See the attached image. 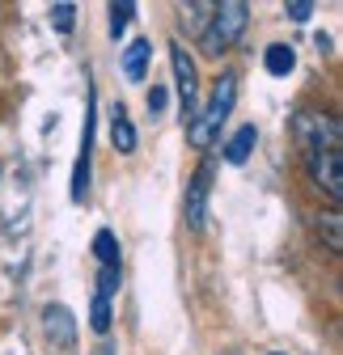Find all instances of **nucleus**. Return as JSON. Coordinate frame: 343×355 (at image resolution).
<instances>
[{
  "label": "nucleus",
  "instance_id": "7",
  "mask_svg": "<svg viewBox=\"0 0 343 355\" xmlns=\"http://www.w3.org/2000/svg\"><path fill=\"white\" fill-rule=\"evenodd\" d=\"M306 161H310V178L326 191V199L339 203L343 199V157L339 153H306Z\"/></svg>",
  "mask_w": 343,
  "mask_h": 355
},
{
  "label": "nucleus",
  "instance_id": "12",
  "mask_svg": "<svg viewBox=\"0 0 343 355\" xmlns=\"http://www.w3.org/2000/svg\"><path fill=\"white\" fill-rule=\"evenodd\" d=\"M263 68H267L271 76H288V72L296 68V51L284 47V42H271V47L263 51Z\"/></svg>",
  "mask_w": 343,
  "mask_h": 355
},
{
  "label": "nucleus",
  "instance_id": "13",
  "mask_svg": "<svg viewBox=\"0 0 343 355\" xmlns=\"http://www.w3.org/2000/svg\"><path fill=\"white\" fill-rule=\"evenodd\" d=\"M318 237L326 241V250H331V254H339V250H343V220H339V211L318 216Z\"/></svg>",
  "mask_w": 343,
  "mask_h": 355
},
{
  "label": "nucleus",
  "instance_id": "3",
  "mask_svg": "<svg viewBox=\"0 0 343 355\" xmlns=\"http://www.w3.org/2000/svg\"><path fill=\"white\" fill-rule=\"evenodd\" d=\"M169 68H174V94H178L183 123H191V119H195V110H199V102H203V94H199V68H195L191 51L183 47L178 38L169 42Z\"/></svg>",
  "mask_w": 343,
  "mask_h": 355
},
{
  "label": "nucleus",
  "instance_id": "2",
  "mask_svg": "<svg viewBox=\"0 0 343 355\" xmlns=\"http://www.w3.org/2000/svg\"><path fill=\"white\" fill-rule=\"evenodd\" d=\"M246 21H250V9L242 5V0H225V5H217L212 17H208V26H203V34H199L203 55L208 60H221L233 42L246 34Z\"/></svg>",
  "mask_w": 343,
  "mask_h": 355
},
{
  "label": "nucleus",
  "instance_id": "10",
  "mask_svg": "<svg viewBox=\"0 0 343 355\" xmlns=\"http://www.w3.org/2000/svg\"><path fill=\"white\" fill-rule=\"evenodd\" d=\"M254 144H259V127H254V123L237 127L233 136L225 140V161H229V165H246L250 153H254Z\"/></svg>",
  "mask_w": 343,
  "mask_h": 355
},
{
  "label": "nucleus",
  "instance_id": "19",
  "mask_svg": "<svg viewBox=\"0 0 343 355\" xmlns=\"http://www.w3.org/2000/svg\"><path fill=\"white\" fill-rule=\"evenodd\" d=\"M288 17L292 21H310L314 17V5H306V0H301V5H288Z\"/></svg>",
  "mask_w": 343,
  "mask_h": 355
},
{
  "label": "nucleus",
  "instance_id": "1",
  "mask_svg": "<svg viewBox=\"0 0 343 355\" xmlns=\"http://www.w3.org/2000/svg\"><path fill=\"white\" fill-rule=\"evenodd\" d=\"M233 106H237V76H233V72H221V80L212 85V94H208V102H199L195 119L187 123V140H191V148L208 153L212 144H217V136H221V127L229 123Z\"/></svg>",
  "mask_w": 343,
  "mask_h": 355
},
{
  "label": "nucleus",
  "instance_id": "6",
  "mask_svg": "<svg viewBox=\"0 0 343 355\" xmlns=\"http://www.w3.org/2000/svg\"><path fill=\"white\" fill-rule=\"evenodd\" d=\"M212 173H217V161H203V165L195 169V178L187 182L183 216H187V229H191V233H203V225H208V191H212Z\"/></svg>",
  "mask_w": 343,
  "mask_h": 355
},
{
  "label": "nucleus",
  "instance_id": "15",
  "mask_svg": "<svg viewBox=\"0 0 343 355\" xmlns=\"http://www.w3.org/2000/svg\"><path fill=\"white\" fill-rule=\"evenodd\" d=\"M94 254H98L102 266H119V241H115L110 229H102V233L94 237Z\"/></svg>",
  "mask_w": 343,
  "mask_h": 355
},
{
  "label": "nucleus",
  "instance_id": "9",
  "mask_svg": "<svg viewBox=\"0 0 343 355\" xmlns=\"http://www.w3.org/2000/svg\"><path fill=\"white\" fill-rule=\"evenodd\" d=\"M149 55H153V42H149V38H132V42L123 47V76L140 85V80L149 76Z\"/></svg>",
  "mask_w": 343,
  "mask_h": 355
},
{
  "label": "nucleus",
  "instance_id": "18",
  "mask_svg": "<svg viewBox=\"0 0 343 355\" xmlns=\"http://www.w3.org/2000/svg\"><path fill=\"white\" fill-rule=\"evenodd\" d=\"M165 94H169L165 85H153V89H149V114H153V119L165 110Z\"/></svg>",
  "mask_w": 343,
  "mask_h": 355
},
{
  "label": "nucleus",
  "instance_id": "16",
  "mask_svg": "<svg viewBox=\"0 0 343 355\" xmlns=\"http://www.w3.org/2000/svg\"><path fill=\"white\" fill-rule=\"evenodd\" d=\"M132 17H136V5H132V0H123V5H110V38H115V42H119V34H127Z\"/></svg>",
  "mask_w": 343,
  "mask_h": 355
},
{
  "label": "nucleus",
  "instance_id": "5",
  "mask_svg": "<svg viewBox=\"0 0 343 355\" xmlns=\"http://www.w3.org/2000/svg\"><path fill=\"white\" fill-rule=\"evenodd\" d=\"M98 119V98L94 89H85V131H81V148H76V169H72V203H85L90 195V161H94V123Z\"/></svg>",
  "mask_w": 343,
  "mask_h": 355
},
{
  "label": "nucleus",
  "instance_id": "4",
  "mask_svg": "<svg viewBox=\"0 0 343 355\" xmlns=\"http://www.w3.org/2000/svg\"><path fill=\"white\" fill-rule=\"evenodd\" d=\"M292 127H296V140H301L306 153H339V123L331 114H318V110H296L292 114Z\"/></svg>",
  "mask_w": 343,
  "mask_h": 355
},
{
  "label": "nucleus",
  "instance_id": "8",
  "mask_svg": "<svg viewBox=\"0 0 343 355\" xmlns=\"http://www.w3.org/2000/svg\"><path fill=\"white\" fill-rule=\"evenodd\" d=\"M42 326H47V338L56 347H72L76 343V318L68 304H47L42 309Z\"/></svg>",
  "mask_w": 343,
  "mask_h": 355
},
{
  "label": "nucleus",
  "instance_id": "11",
  "mask_svg": "<svg viewBox=\"0 0 343 355\" xmlns=\"http://www.w3.org/2000/svg\"><path fill=\"white\" fill-rule=\"evenodd\" d=\"M110 140H115L119 153H136V127H132L123 106H115V114H110Z\"/></svg>",
  "mask_w": 343,
  "mask_h": 355
},
{
  "label": "nucleus",
  "instance_id": "20",
  "mask_svg": "<svg viewBox=\"0 0 343 355\" xmlns=\"http://www.w3.org/2000/svg\"><path fill=\"white\" fill-rule=\"evenodd\" d=\"M98 355H110V351H98Z\"/></svg>",
  "mask_w": 343,
  "mask_h": 355
},
{
  "label": "nucleus",
  "instance_id": "14",
  "mask_svg": "<svg viewBox=\"0 0 343 355\" xmlns=\"http://www.w3.org/2000/svg\"><path fill=\"white\" fill-rule=\"evenodd\" d=\"M212 9L217 5H183V26H187V34H203V26H208V17H212Z\"/></svg>",
  "mask_w": 343,
  "mask_h": 355
},
{
  "label": "nucleus",
  "instance_id": "17",
  "mask_svg": "<svg viewBox=\"0 0 343 355\" xmlns=\"http://www.w3.org/2000/svg\"><path fill=\"white\" fill-rule=\"evenodd\" d=\"M51 26H56V34H72L76 30V5H51Z\"/></svg>",
  "mask_w": 343,
  "mask_h": 355
}]
</instances>
